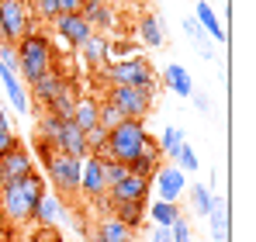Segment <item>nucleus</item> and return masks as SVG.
<instances>
[{
  "mask_svg": "<svg viewBox=\"0 0 256 242\" xmlns=\"http://www.w3.org/2000/svg\"><path fill=\"white\" fill-rule=\"evenodd\" d=\"M42 194H45V176H38L32 170V173H24V176H18V180H10V184L0 187V211L14 225L32 222V211H35V204H38Z\"/></svg>",
  "mask_w": 256,
  "mask_h": 242,
  "instance_id": "nucleus-1",
  "label": "nucleus"
},
{
  "mask_svg": "<svg viewBox=\"0 0 256 242\" xmlns=\"http://www.w3.org/2000/svg\"><path fill=\"white\" fill-rule=\"evenodd\" d=\"M35 149H38V156L45 160V176H48V184L56 187V194H59V198L76 194V190H80V166H84V160L66 156V152H56L45 138H38Z\"/></svg>",
  "mask_w": 256,
  "mask_h": 242,
  "instance_id": "nucleus-2",
  "label": "nucleus"
},
{
  "mask_svg": "<svg viewBox=\"0 0 256 242\" xmlns=\"http://www.w3.org/2000/svg\"><path fill=\"white\" fill-rule=\"evenodd\" d=\"M52 66H56V45L48 42L45 32L32 28L24 38L18 42V73L32 83V80H38L45 70H52Z\"/></svg>",
  "mask_w": 256,
  "mask_h": 242,
  "instance_id": "nucleus-3",
  "label": "nucleus"
},
{
  "mask_svg": "<svg viewBox=\"0 0 256 242\" xmlns=\"http://www.w3.org/2000/svg\"><path fill=\"white\" fill-rule=\"evenodd\" d=\"M146 142H149L146 121L128 118V121H122L118 128L108 132V146H104V156H100V160H118V162H125V166H132V160L146 149Z\"/></svg>",
  "mask_w": 256,
  "mask_h": 242,
  "instance_id": "nucleus-4",
  "label": "nucleus"
},
{
  "mask_svg": "<svg viewBox=\"0 0 256 242\" xmlns=\"http://www.w3.org/2000/svg\"><path fill=\"white\" fill-rule=\"evenodd\" d=\"M97 80L108 86H146V83H156V73H152L149 59L128 56V59L108 62L104 70H97Z\"/></svg>",
  "mask_w": 256,
  "mask_h": 242,
  "instance_id": "nucleus-5",
  "label": "nucleus"
},
{
  "mask_svg": "<svg viewBox=\"0 0 256 242\" xmlns=\"http://www.w3.org/2000/svg\"><path fill=\"white\" fill-rule=\"evenodd\" d=\"M108 100L125 118H146L152 111V100H156V83H146V86H111Z\"/></svg>",
  "mask_w": 256,
  "mask_h": 242,
  "instance_id": "nucleus-6",
  "label": "nucleus"
},
{
  "mask_svg": "<svg viewBox=\"0 0 256 242\" xmlns=\"http://www.w3.org/2000/svg\"><path fill=\"white\" fill-rule=\"evenodd\" d=\"M0 24H4L10 45H18V42L35 28V21H32V14H28V4H24V0H0Z\"/></svg>",
  "mask_w": 256,
  "mask_h": 242,
  "instance_id": "nucleus-7",
  "label": "nucleus"
},
{
  "mask_svg": "<svg viewBox=\"0 0 256 242\" xmlns=\"http://www.w3.org/2000/svg\"><path fill=\"white\" fill-rule=\"evenodd\" d=\"M149 190H152V176H138V173H128L125 180L111 184L104 190V204H125V201H149Z\"/></svg>",
  "mask_w": 256,
  "mask_h": 242,
  "instance_id": "nucleus-8",
  "label": "nucleus"
},
{
  "mask_svg": "<svg viewBox=\"0 0 256 242\" xmlns=\"http://www.w3.org/2000/svg\"><path fill=\"white\" fill-rule=\"evenodd\" d=\"M108 190V180H104V160L100 156H84V166H80V194L86 198H104Z\"/></svg>",
  "mask_w": 256,
  "mask_h": 242,
  "instance_id": "nucleus-9",
  "label": "nucleus"
},
{
  "mask_svg": "<svg viewBox=\"0 0 256 242\" xmlns=\"http://www.w3.org/2000/svg\"><path fill=\"white\" fill-rule=\"evenodd\" d=\"M52 21H56V35L66 42L70 48H80V45L94 35V28L80 18V10H76V14H59V18H52Z\"/></svg>",
  "mask_w": 256,
  "mask_h": 242,
  "instance_id": "nucleus-10",
  "label": "nucleus"
},
{
  "mask_svg": "<svg viewBox=\"0 0 256 242\" xmlns=\"http://www.w3.org/2000/svg\"><path fill=\"white\" fill-rule=\"evenodd\" d=\"M24 173H32V152L21 142L14 149L0 152V187L10 184V180H18V176H24Z\"/></svg>",
  "mask_w": 256,
  "mask_h": 242,
  "instance_id": "nucleus-11",
  "label": "nucleus"
},
{
  "mask_svg": "<svg viewBox=\"0 0 256 242\" xmlns=\"http://www.w3.org/2000/svg\"><path fill=\"white\" fill-rule=\"evenodd\" d=\"M56 152H66V156H76V160H84V156H90L86 152V142H84V132L73 124V121L66 118L62 124H59V132H56V138L48 142Z\"/></svg>",
  "mask_w": 256,
  "mask_h": 242,
  "instance_id": "nucleus-12",
  "label": "nucleus"
},
{
  "mask_svg": "<svg viewBox=\"0 0 256 242\" xmlns=\"http://www.w3.org/2000/svg\"><path fill=\"white\" fill-rule=\"evenodd\" d=\"M76 52H80V59H84L86 66L97 73V70H104V66L111 62V38H108L104 32H94V35H90Z\"/></svg>",
  "mask_w": 256,
  "mask_h": 242,
  "instance_id": "nucleus-13",
  "label": "nucleus"
},
{
  "mask_svg": "<svg viewBox=\"0 0 256 242\" xmlns=\"http://www.w3.org/2000/svg\"><path fill=\"white\" fill-rule=\"evenodd\" d=\"M80 18H84L86 24L94 28V32H111L114 24H118V18H114V7L108 4V0H84V7H80Z\"/></svg>",
  "mask_w": 256,
  "mask_h": 242,
  "instance_id": "nucleus-14",
  "label": "nucleus"
},
{
  "mask_svg": "<svg viewBox=\"0 0 256 242\" xmlns=\"http://www.w3.org/2000/svg\"><path fill=\"white\" fill-rule=\"evenodd\" d=\"M156 187H160V201H176L187 187V176L180 166H156Z\"/></svg>",
  "mask_w": 256,
  "mask_h": 242,
  "instance_id": "nucleus-15",
  "label": "nucleus"
},
{
  "mask_svg": "<svg viewBox=\"0 0 256 242\" xmlns=\"http://www.w3.org/2000/svg\"><path fill=\"white\" fill-rule=\"evenodd\" d=\"M62 83H66V76H62V70H59V66H52V70H45V73L38 76V80H32L28 86H32L35 100H38V104L45 108V104H48V100H52V97H56V94L62 90Z\"/></svg>",
  "mask_w": 256,
  "mask_h": 242,
  "instance_id": "nucleus-16",
  "label": "nucleus"
},
{
  "mask_svg": "<svg viewBox=\"0 0 256 242\" xmlns=\"http://www.w3.org/2000/svg\"><path fill=\"white\" fill-rule=\"evenodd\" d=\"M132 239H135V228H128L125 222H118L114 214L104 218L97 225V232L90 236V242H132Z\"/></svg>",
  "mask_w": 256,
  "mask_h": 242,
  "instance_id": "nucleus-17",
  "label": "nucleus"
},
{
  "mask_svg": "<svg viewBox=\"0 0 256 242\" xmlns=\"http://www.w3.org/2000/svg\"><path fill=\"white\" fill-rule=\"evenodd\" d=\"M194 21L204 28V35L218 45V42H225V28H222V21L214 18V10H212V4L208 0H198V7H194Z\"/></svg>",
  "mask_w": 256,
  "mask_h": 242,
  "instance_id": "nucleus-18",
  "label": "nucleus"
},
{
  "mask_svg": "<svg viewBox=\"0 0 256 242\" xmlns=\"http://www.w3.org/2000/svg\"><path fill=\"white\" fill-rule=\"evenodd\" d=\"M0 83H4V90H7V97H10V104H14V108H18V111L24 114L32 100H28V90L21 86V80H18V73H14L10 66H0Z\"/></svg>",
  "mask_w": 256,
  "mask_h": 242,
  "instance_id": "nucleus-19",
  "label": "nucleus"
},
{
  "mask_svg": "<svg viewBox=\"0 0 256 242\" xmlns=\"http://www.w3.org/2000/svg\"><path fill=\"white\" fill-rule=\"evenodd\" d=\"M138 38L146 42V45H152V48L166 45V21H163L160 14H146V18L138 21Z\"/></svg>",
  "mask_w": 256,
  "mask_h": 242,
  "instance_id": "nucleus-20",
  "label": "nucleus"
},
{
  "mask_svg": "<svg viewBox=\"0 0 256 242\" xmlns=\"http://www.w3.org/2000/svg\"><path fill=\"white\" fill-rule=\"evenodd\" d=\"M160 156H163V152H160V142H156V138H149V142H146V149L132 160L128 170H132V173H138V176H152V173H156V166H160Z\"/></svg>",
  "mask_w": 256,
  "mask_h": 242,
  "instance_id": "nucleus-21",
  "label": "nucleus"
},
{
  "mask_svg": "<svg viewBox=\"0 0 256 242\" xmlns=\"http://www.w3.org/2000/svg\"><path fill=\"white\" fill-rule=\"evenodd\" d=\"M32 218L38 222V225H56L59 218H62V201H59V194H48L45 190L38 204H35V211H32Z\"/></svg>",
  "mask_w": 256,
  "mask_h": 242,
  "instance_id": "nucleus-22",
  "label": "nucleus"
},
{
  "mask_svg": "<svg viewBox=\"0 0 256 242\" xmlns=\"http://www.w3.org/2000/svg\"><path fill=\"white\" fill-rule=\"evenodd\" d=\"M76 100H80V97H76V83L66 80V83H62V90L45 104V111H52V114H59V118H70L73 108H76Z\"/></svg>",
  "mask_w": 256,
  "mask_h": 242,
  "instance_id": "nucleus-23",
  "label": "nucleus"
},
{
  "mask_svg": "<svg viewBox=\"0 0 256 242\" xmlns=\"http://www.w3.org/2000/svg\"><path fill=\"white\" fill-rule=\"evenodd\" d=\"M97 108H100V100H97V97H80V100H76V108H73V114H70V121H73L80 132H86V128H94V124H97Z\"/></svg>",
  "mask_w": 256,
  "mask_h": 242,
  "instance_id": "nucleus-24",
  "label": "nucleus"
},
{
  "mask_svg": "<svg viewBox=\"0 0 256 242\" xmlns=\"http://www.w3.org/2000/svg\"><path fill=\"white\" fill-rule=\"evenodd\" d=\"M163 80H166V86H170L176 97H190V94H194V80H190V76H187V70H184V66H176V62L166 66Z\"/></svg>",
  "mask_w": 256,
  "mask_h": 242,
  "instance_id": "nucleus-25",
  "label": "nucleus"
},
{
  "mask_svg": "<svg viewBox=\"0 0 256 242\" xmlns=\"http://www.w3.org/2000/svg\"><path fill=\"white\" fill-rule=\"evenodd\" d=\"M184 32H187V38L194 42V48H198L204 59H214V42L204 35V28H201L194 18H184Z\"/></svg>",
  "mask_w": 256,
  "mask_h": 242,
  "instance_id": "nucleus-26",
  "label": "nucleus"
},
{
  "mask_svg": "<svg viewBox=\"0 0 256 242\" xmlns=\"http://www.w3.org/2000/svg\"><path fill=\"white\" fill-rule=\"evenodd\" d=\"M111 211H114V218H118V222H125L128 228H138V225H142V218H146V201L111 204Z\"/></svg>",
  "mask_w": 256,
  "mask_h": 242,
  "instance_id": "nucleus-27",
  "label": "nucleus"
},
{
  "mask_svg": "<svg viewBox=\"0 0 256 242\" xmlns=\"http://www.w3.org/2000/svg\"><path fill=\"white\" fill-rule=\"evenodd\" d=\"M146 214H149L160 228H170L173 222L180 218V208H176L173 201H156V204H146Z\"/></svg>",
  "mask_w": 256,
  "mask_h": 242,
  "instance_id": "nucleus-28",
  "label": "nucleus"
},
{
  "mask_svg": "<svg viewBox=\"0 0 256 242\" xmlns=\"http://www.w3.org/2000/svg\"><path fill=\"white\" fill-rule=\"evenodd\" d=\"M218 204V194H212V187H204V184H194L190 187V208H194V214H212V208Z\"/></svg>",
  "mask_w": 256,
  "mask_h": 242,
  "instance_id": "nucleus-29",
  "label": "nucleus"
},
{
  "mask_svg": "<svg viewBox=\"0 0 256 242\" xmlns=\"http://www.w3.org/2000/svg\"><path fill=\"white\" fill-rule=\"evenodd\" d=\"M212 242H228V211H225V201L218 198V204L212 208Z\"/></svg>",
  "mask_w": 256,
  "mask_h": 242,
  "instance_id": "nucleus-30",
  "label": "nucleus"
},
{
  "mask_svg": "<svg viewBox=\"0 0 256 242\" xmlns=\"http://www.w3.org/2000/svg\"><path fill=\"white\" fill-rule=\"evenodd\" d=\"M122 121H128V118L114 108V104H111V100H108V97H104V100H100V108H97V124H100L104 132H111V128H118Z\"/></svg>",
  "mask_w": 256,
  "mask_h": 242,
  "instance_id": "nucleus-31",
  "label": "nucleus"
},
{
  "mask_svg": "<svg viewBox=\"0 0 256 242\" xmlns=\"http://www.w3.org/2000/svg\"><path fill=\"white\" fill-rule=\"evenodd\" d=\"M184 142H187V138H184L180 128H163V135H160V152L170 156V160H176V152H180Z\"/></svg>",
  "mask_w": 256,
  "mask_h": 242,
  "instance_id": "nucleus-32",
  "label": "nucleus"
},
{
  "mask_svg": "<svg viewBox=\"0 0 256 242\" xmlns=\"http://www.w3.org/2000/svg\"><path fill=\"white\" fill-rule=\"evenodd\" d=\"M84 142H86V152H90V156H104L108 132H104L100 124H94V128H86V132H84Z\"/></svg>",
  "mask_w": 256,
  "mask_h": 242,
  "instance_id": "nucleus-33",
  "label": "nucleus"
},
{
  "mask_svg": "<svg viewBox=\"0 0 256 242\" xmlns=\"http://www.w3.org/2000/svg\"><path fill=\"white\" fill-rule=\"evenodd\" d=\"M24 4H28V14H35L38 21L59 18V0H24Z\"/></svg>",
  "mask_w": 256,
  "mask_h": 242,
  "instance_id": "nucleus-34",
  "label": "nucleus"
},
{
  "mask_svg": "<svg viewBox=\"0 0 256 242\" xmlns=\"http://www.w3.org/2000/svg\"><path fill=\"white\" fill-rule=\"evenodd\" d=\"M62 121H66V118H59V114H52V111H45V108H42V118H38V138H45V142H52Z\"/></svg>",
  "mask_w": 256,
  "mask_h": 242,
  "instance_id": "nucleus-35",
  "label": "nucleus"
},
{
  "mask_svg": "<svg viewBox=\"0 0 256 242\" xmlns=\"http://www.w3.org/2000/svg\"><path fill=\"white\" fill-rule=\"evenodd\" d=\"M128 173H132V170H128L125 162H118V160H104V180H108V187H111V184H118V180H125Z\"/></svg>",
  "mask_w": 256,
  "mask_h": 242,
  "instance_id": "nucleus-36",
  "label": "nucleus"
},
{
  "mask_svg": "<svg viewBox=\"0 0 256 242\" xmlns=\"http://www.w3.org/2000/svg\"><path fill=\"white\" fill-rule=\"evenodd\" d=\"M170 242H194V236H190V225H187V218H184V214H180V218L170 225Z\"/></svg>",
  "mask_w": 256,
  "mask_h": 242,
  "instance_id": "nucleus-37",
  "label": "nucleus"
},
{
  "mask_svg": "<svg viewBox=\"0 0 256 242\" xmlns=\"http://www.w3.org/2000/svg\"><path fill=\"white\" fill-rule=\"evenodd\" d=\"M176 162H180V170H187V173H194L198 170V156H194V149L184 142L180 146V152H176Z\"/></svg>",
  "mask_w": 256,
  "mask_h": 242,
  "instance_id": "nucleus-38",
  "label": "nucleus"
},
{
  "mask_svg": "<svg viewBox=\"0 0 256 242\" xmlns=\"http://www.w3.org/2000/svg\"><path fill=\"white\" fill-rule=\"evenodd\" d=\"M0 66H10V70L18 73V45L0 42Z\"/></svg>",
  "mask_w": 256,
  "mask_h": 242,
  "instance_id": "nucleus-39",
  "label": "nucleus"
},
{
  "mask_svg": "<svg viewBox=\"0 0 256 242\" xmlns=\"http://www.w3.org/2000/svg\"><path fill=\"white\" fill-rule=\"evenodd\" d=\"M14 146H18V135H14L10 128H4V132H0V152H7V149H14Z\"/></svg>",
  "mask_w": 256,
  "mask_h": 242,
  "instance_id": "nucleus-40",
  "label": "nucleus"
},
{
  "mask_svg": "<svg viewBox=\"0 0 256 242\" xmlns=\"http://www.w3.org/2000/svg\"><path fill=\"white\" fill-rule=\"evenodd\" d=\"M190 100H194V108H198V111H212V100H208V94H198V90H194V94H190Z\"/></svg>",
  "mask_w": 256,
  "mask_h": 242,
  "instance_id": "nucleus-41",
  "label": "nucleus"
},
{
  "mask_svg": "<svg viewBox=\"0 0 256 242\" xmlns=\"http://www.w3.org/2000/svg\"><path fill=\"white\" fill-rule=\"evenodd\" d=\"M84 7V0H59V14H76Z\"/></svg>",
  "mask_w": 256,
  "mask_h": 242,
  "instance_id": "nucleus-42",
  "label": "nucleus"
},
{
  "mask_svg": "<svg viewBox=\"0 0 256 242\" xmlns=\"http://www.w3.org/2000/svg\"><path fill=\"white\" fill-rule=\"evenodd\" d=\"M4 128H10V118H7V111H4V104H0V132Z\"/></svg>",
  "mask_w": 256,
  "mask_h": 242,
  "instance_id": "nucleus-43",
  "label": "nucleus"
},
{
  "mask_svg": "<svg viewBox=\"0 0 256 242\" xmlns=\"http://www.w3.org/2000/svg\"><path fill=\"white\" fill-rule=\"evenodd\" d=\"M0 42H7V32H4V24H0Z\"/></svg>",
  "mask_w": 256,
  "mask_h": 242,
  "instance_id": "nucleus-44",
  "label": "nucleus"
}]
</instances>
